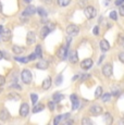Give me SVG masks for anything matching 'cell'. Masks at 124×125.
I'll return each instance as SVG.
<instances>
[{
  "instance_id": "cell-22",
  "label": "cell",
  "mask_w": 124,
  "mask_h": 125,
  "mask_svg": "<svg viewBox=\"0 0 124 125\" xmlns=\"http://www.w3.org/2000/svg\"><path fill=\"white\" fill-rule=\"evenodd\" d=\"M35 53H36L37 58H42V51H41V46L37 45L35 48Z\"/></svg>"
},
{
  "instance_id": "cell-25",
  "label": "cell",
  "mask_w": 124,
  "mask_h": 125,
  "mask_svg": "<svg viewBox=\"0 0 124 125\" xmlns=\"http://www.w3.org/2000/svg\"><path fill=\"white\" fill-rule=\"evenodd\" d=\"M101 94H102V88L99 86V87L96 88V91H95V97H96V98H100V97H101Z\"/></svg>"
},
{
  "instance_id": "cell-6",
  "label": "cell",
  "mask_w": 124,
  "mask_h": 125,
  "mask_svg": "<svg viewBox=\"0 0 124 125\" xmlns=\"http://www.w3.org/2000/svg\"><path fill=\"white\" fill-rule=\"evenodd\" d=\"M96 9L94 8V7H86L85 8V10H84V13H85V15H86V18L87 19H94L95 16H96Z\"/></svg>"
},
{
  "instance_id": "cell-43",
  "label": "cell",
  "mask_w": 124,
  "mask_h": 125,
  "mask_svg": "<svg viewBox=\"0 0 124 125\" xmlns=\"http://www.w3.org/2000/svg\"><path fill=\"white\" fill-rule=\"evenodd\" d=\"M36 58H37L36 53H32L30 57H28V59H30V60H35V59H36Z\"/></svg>"
},
{
  "instance_id": "cell-10",
  "label": "cell",
  "mask_w": 124,
  "mask_h": 125,
  "mask_svg": "<svg viewBox=\"0 0 124 125\" xmlns=\"http://www.w3.org/2000/svg\"><path fill=\"white\" fill-rule=\"evenodd\" d=\"M35 39H36V35H35L34 32H28L27 36H26V42L27 45H33L35 42Z\"/></svg>"
},
{
  "instance_id": "cell-4",
  "label": "cell",
  "mask_w": 124,
  "mask_h": 125,
  "mask_svg": "<svg viewBox=\"0 0 124 125\" xmlns=\"http://www.w3.org/2000/svg\"><path fill=\"white\" fill-rule=\"evenodd\" d=\"M78 32H80V27H78L77 25H75V24H71V25H69L68 27H66V33L70 36L77 35Z\"/></svg>"
},
{
  "instance_id": "cell-31",
  "label": "cell",
  "mask_w": 124,
  "mask_h": 125,
  "mask_svg": "<svg viewBox=\"0 0 124 125\" xmlns=\"http://www.w3.org/2000/svg\"><path fill=\"white\" fill-rule=\"evenodd\" d=\"M31 99H32V102L34 103V104H36V102L38 100V96L36 94H32V95H31Z\"/></svg>"
},
{
  "instance_id": "cell-39",
  "label": "cell",
  "mask_w": 124,
  "mask_h": 125,
  "mask_svg": "<svg viewBox=\"0 0 124 125\" xmlns=\"http://www.w3.org/2000/svg\"><path fill=\"white\" fill-rule=\"evenodd\" d=\"M119 59H120V61L124 64V52H121V53L119 54Z\"/></svg>"
},
{
  "instance_id": "cell-50",
  "label": "cell",
  "mask_w": 124,
  "mask_h": 125,
  "mask_svg": "<svg viewBox=\"0 0 124 125\" xmlns=\"http://www.w3.org/2000/svg\"><path fill=\"white\" fill-rule=\"evenodd\" d=\"M25 2H31V0H24Z\"/></svg>"
},
{
  "instance_id": "cell-20",
  "label": "cell",
  "mask_w": 124,
  "mask_h": 125,
  "mask_svg": "<svg viewBox=\"0 0 124 125\" xmlns=\"http://www.w3.org/2000/svg\"><path fill=\"white\" fill-rule=\"evenodd\" d=\"M63 97H64V96L62 95V94H60V93H56L53 96H52V99H53V101H54V102H59L61 99H63Z\"/></svg>"
},
{
  "instance_id": "cell-40",
  "label": "cell",
  "mask_w": 124,
  "mask_h": 125,
  "mask_svg": "<svg viewBox=\"0 0 124 125\" xmlns=\"http://www.w3.org/2000/svg\"><path fill=\"white\" fill-rule=\"evenodd\" d=\"M93 33H94L95 35H99V27H98V26H95V27H94V31H93Z\"/></svg>"
},
{
  "instance_id": "cell-23",
  "label": "cell",
  "mask_w": 124,
  "mask_h": 125,
  "mask_svg": "<svg viewBox=\"0 0 124 125\" xmlns=\"http://www.w3.org/2000/svg\"><path fill=\"white\" fill-rule=\"evenodd\" d=\"M101 99H102V101H103V102H109V101H110V99H111V94L106 93L104 95L101 96Z\"/></svg>"
},
{
  "instance_id": "cell-15",
  "label": "cell",
  "mask_w": 124,
  "mask_h": 125,
  "mask_svg": "<svg viewBox=\"0 0 124 125\" xmlns=\"http://www.w3.org/2000/svg\"><path fill=\"white\" fill-rule=\"evenodd\" d=\"M9 117H10V113L8 112L7 109H2L1 111H0V120H1V121H7Z\"/></svg>"
},
{
  "instance_id": "cell-32",
  "label": "cell",
  "mask_w": 124,
  "mask_h": 125,
  "mask_svg": "<svg viewBox=\"0 0 124 125\" xmlns=\"http://www.w3.org/2000/svg\"><path fill=\"white\" fill-rule=\"evenodd\" d=\"M104 116H106V122H108V123H111L112 122V116H111V114L110 113H106V115H104Z\"/></svg>"
},
{
  "instance_id": "cell-11",
  "label": "cell",
  "mask_w": 124,
  "mask_h": 125,
  "mask_svg": "<svg viewBox=\"0 0 124 125\" xmlns=\"http://www.w3.org/2000/svg\"><path fill=\"white\" fill-rule=\"evenodd\" d=\"M69 60H70L72 63H76L78 61V56H77V51L72 50V51L69 53Z\"/></svg>"
},
{
  "instance_id": "cell-47",
  "label": "cell",
  "mask_w": 124,
  "mask_h": 125,
  "mask_svg": "<svg viewBox=\"0 0 124 125\" xmlns=\"http://www.w3.org/2000/svg\"><path fill=\"white\" fill-rule=\"evenodd\" d=\"M46 3H51V0H44Z\"/></svg>"
},
{
  "instance_id": "cell-36",
  "label": "cell",
  "mask_w": 124,
  "mask_h": 125,
  "mask_svg": "<svg viewBox=\"0 0 124 125\" xmlns=\"http://www.w3.org/2000/svg\"><path fill=\"white\" fill-rule=\"evenodd\" d=\"M73 103V110H77L78 109V105H80V101H75V102H72Z\"/></svg>"
},
{
  "instance_id": "cell-7",
  "label": "cell",
  "mask_w": 124,
  "mask_h": 125,
  "mask_svg": "<svg viewBox=\"0 0 124 125\" xmlns=\"http://www.w3.org/2000/svg\"><path fill=\"white\" fill-rule=\"evenodd\" d=\"M11 31L9 30V28H3V31H2V33L0 34V37L2 38V40L3 42H8V40L11 39Z\"/></svg>"
},
{
  "instance_id": "cell-1",
  "label": "cell",
  "mask_w": 124,
  "mask_h": 125,
  "mask_svg": "<svg viewBox=\"0 0 124 125\" xmlns=\"http://www.w3.org/2000/svg\"><path fill=\"white\" fill-rule=\"evenodd\" d=\"M54 27H56V25H54L53 23H48L47 25H45L44 27L41 28V31H40V38L45 39V38L47 37V35L54 30Z\"/></svg>"
},
{
  "instance_id": "cell-49",
  "label": "cell",
  "mask_w": 124,
  "mask_h": 125,
  "mask_svg": "<svg viewBox=\"0 0 124 125\" xmlns=\"http://www.w3.org/2000/svg\"><path fill=\"white\" fill-rule=\"evenodd\" d=\"M1 59H2V52L0 51V60H1Z\"/></svg>"
},
{
  "instance_id": "cell-48",
  "label": "cell",
  "mask_w": 124,
  "mask_h": 125,
  "mask_svg": "<svg viewBox=\"0 0 124 125\" xmlns=\"http://www.w3.org/2000/svg\"><path fill=\"white\" fill-rule=\"evenodd\" d=\"M2 12V4H1V2H0V13Z\"/></svg>"
},
{
  "instance_id": "cell-33",
  "label": "cell",
  "mask_w": 124,
  "mask_h": 125,
  "mask_svg": "<svg viewBox=\"0 0 124 125\" xmlns=\"http://www.w3.org/2000/svg\"><path fill=\"white\" fill-rule=\"evenodd\" d=\"M54 107H56V104H54V101H49L48 102V108L50 110H54Z\"/></svg>"
},
{
  "instance_id": "cell-51",
  "label": "cell",
  "mask_w": 124,
  "mask_h": 125,
  "mask_svg": "<svg viewBox=\"0 0 124 125\" xmlns=\"http://www.w3.org/2000/svg\"><path fill=\"white\" fill-rule=\"evenodd\" d=\"M0 38H1V37H0Z\"/></svg>"
},
{
  "instance_id": "cell-19",
  "label": "cell",
  "mask_w": 124,
  "mask_h": 125,
  "mask_svg": "<svg viewBox=\"0 0 124 125\" xmlns=\"http://www.w3.org/2000/svg\"><path fill=\"white\" fill-rule=\"evenodd\" d=\"M12 50H13V52L15 54H21L23 51H24V49H23L21 46H18V45H14L12 47Z\"/></svg>"
},
{
  "instance_id": "cell-42",
  "label": "cell",
  "mask_w": 124,
  "mask_h": 125,
  "mask_svg": "<svg viewBox=\"0 0 124 125\" xmlns=\"http://www.w3.org/2000/svg\"><path fill=\"white\" fill-rule=\"evenodd\" d=\"M88 77H89V75H88V74H85V75L81 76V77H80V81H81V82H84V81L86 80V78H88Z\"/></svg>"
},
{
  "instance_id": "cell-5",
  "label": "cell",
  "mask_w": 124,
  "mask_h": 125,
  "mask_svg": "<svg viewBox=\"0 0 124 125\" xmlns=\"http://www.w3.org/2000/svg\"><path fill=\"white\" fill-rule=\"evenodd\" d=\"M113 73V68H112V64L111 63H107L102 66V74L107 77H110Z\"/></svg>"
},
{
  "instance_id": "cell-41",
  "label": "cell",
  "mask_w": 124,
  "mask_h": 125,
  "mask_svg": "<svg viewBox=\"0 0 124 125\" xmlns=\"http://www.w3.org/2000/svg\"><path fill=\"white\" fill-rule=\"evenodd\" d=\"M119 12H120L121 15L124 16V4H123V6H122V4L120 6V10H119Z\"/></svg>"
},
{
  "instance_id": "cell-26",
  "label": "cell",
  "mask_w": 124,
  "mask_h": 125,
  "mask_svg": "<svg viewBox=\"0 0 124 125\" xmlns=\"http://www.w3.org/2000/svg\"><path fill=\"white\" fill-rule=\"evenodd\" d=\"M82 124L83 125H92L93 122L90 119H88V117H84V119L82 120Z\"/></svg>"
},
{
  "instance_id": "cell-3",
  "label": "cell",
  "mask_w": 124,
  "mask_h": 125,
  "mask_svg": "<svg viewBox=\"0 0 124 125\" xmlns=\"http://www.w3.org/2000/svg\"><path fill=\"white\" fill-rule=\"evenodd\" d=\"M21 77H22V81L24 82L25 84H30L32 82V73H31L30 70H23L22 74H21Z\"/></svg>"
},
{
  "instance_id": "cell-30",
  "label": "cell",
  "mask_w": 124,
  "mask_h": 125,
  "mask_svg": "<svg viewBox=\"0 0 124 125\" xmlns=\"http://www.w3.org/2000/svg\"><path fill=\"white\" fill-rule=\"evenodd\" d=\"M62 81H63L62 74H59V75L57 76V78H56V85H60V84L62 83Z\"/></svg>"
},
{
  "instance_id": "cell-44",
  "label": "cell",
  "mask_w": 124,
  "mask_h": 125,
  "mask_svg": "<svg viewBox=\"0 0 124 125\" xmlns=\"http://www.w3.org/2000/svg\"><path fill=\"white\" fill-rule=\"evenodd\" d=\"M123 2H124V0H115V4H116V6H121Z\"/></svg>"
},
{
  "instance_id": "cell-12",
  "label": "cell",
  "mask_w": 124,
  "mask_h": 125,
  "mask_svg": "<svg viewBox=\"0 0 124 125\" xmlns=\"http://www.w3.org/2000/svg\"><path fill=\"white\" fill-rule=\"evenodd\" d=\"M102 112V108L100 107V105H98V104H95V105H92L90 107V113H93L94 115H98V114H100Z\"/></svg>"
},
{
  "instance_id": "cell-38",
  "label": "cell",
  "mask_w": 124,
  "mask_h": 125,
  "mask_svg": "<svg viewBox=\"0 0 124 125\" xmlns=\"http://www.w3.org/2000/svg\"><path fill=\"white\" fill-rule=\"evenodd\" d=\"M123 42H124V36H122V35H119L118 42H119L120 45H122V44H123Z\"/></svg>"
},
{
  "instance_id": "cell-34",
  "label": "cell",
  "mask_w": 124,
  "mask_h": 125,
  "mask_svg": "<svg viewBox=\"0 0 124 125\" xmlns=\"http://www.w3.org/2000/svg\"><path fill=\"white\" fill-rule=\"evenodd\" d=\"M71 101H72V102H75V101H78V100H77V96H76L75 95V94H73V95H71Z\"/></svg>"
},
{
  "instance_id": "cell-37",
  "label": "cell",
  "mask_w": 124,
  "mask_h": 125,
  "mask_svg": "<svg viewBox=\"0 0 124 125\" xmlns=\"http://www.w3.org/2000/svg\"><path fill=\"white\" fill-rule=\"evenodd\" d=\"M10 88H15V89H18V90H21V89H22V88H21V86L18 85V84H13V85H11Z\"/></svg>"
},
{
  "instance_id": "cell-18",
  "label": "cell",
  "mask_w": 124,
  "mask_h": 125,
  "mask_svg": "<svg viewBox=\"0 0 124 125\" xmlns=\"http://www.w3.org/2000/svg\"><path fill=\"white\" fill-rule=\"evenodd\" d=\"M69 115H70L69 113H66V114H64V115H57L56 119H54V121H53V124L54 125H58L59 123H60V121H61L62 119H66Z\"/></svg>"
},
{
  "instance_id": "cell-29",
  "label": "cell",
  "mask_w": 124,
  "mask_h": 125,
  "mask_svg": "<svg viewBox=\"0 0 124 125\" xmlns=\"http://www.w3.org/2000/svg\"><path fill=\"white\" fill-rule=\"evenodd\" d=\"M15 60L16 61H19V62H22V63H27V62L30 61L28 58H19V57H16Z\"/></svg>"
},
{
  "instance_id": "cell-28",
  "label": "cell",
  "mask_w": 124,
  "mask_h": 125,
  "mask_svg": "<svg viewBox=\"0 0 124 125\" xmlns=\"http://www.w3.org/2000/svg\"><path fill=\"white\" fill-rule=\"evenodd\" d=\"M36 11L38 12V14H39V15H41V16H46V15H47L46 10H44L42 8H37Z\"/></svg>"
},
{
  "instance_id": "cell-35",
  "label": "cell",
  "mask_w": 124,
  "mask_h": 125,
  "mask_svg": "<svg viewBox=\"0 0 124 125\" xmlns=\"http://www.w3.org/2000/svg\"><path fill=\"white\" fill-rule=\"evenodd\" d=\"M4 83H6V78H4V76L0 75V87H1V86H3Z\"/></svg>"
},
{
  "instance_id": "cell-16",
  "label": "cell",
  "mask_w": 124,
  "mask_h": 125,
  "mask_svg": "<svg viewBox=\"0 0 124 125\" xmlns=\"http://www.w3.org/2000/svg\"><path fill=\"white\" fill-rule=\"evenodd\" d=\"M100 48H101L102 51H108V50L110 49V44H109L106 39H102L101 42H100Z\"/></svg>"
},
{
  "instance_id": "cell-24",
  "label": "cell",
  "mask_w": 124,
  "mask_h": 125,
  "mask_svg": "<svg viewBox=\"0 0 124 125\" xmlns=\"http://www.w3.org/2000/svg\"><path fill=\"white\" fill-rule=\"evenodd\" d=\"M71 3V0H58V4L60 7H66Z\"/></svg>"
},
{
  "instance_id": "cell-21",
  "label": "cell",
  "mask_w": 124,
  "mask_h": 125,
  "mask_svg": "<svg viewBox=\"0 0 124 125\" xmlns=\"http://www.w3.org/2000/svg\"><path fill=\"white\" fill-rule=\"evenodd\" d=\"M44 108H45V105H44V104H41V103H38V104H35L34 109H33V112H34V113L40 112V111H42V110H44Z\"/></svg>"
},
{
  "instance_id": "cell-27",
  "label": "cell",
  "mask_w": 124,
  "mask_h": 125,
  "mask_svg": "<svg viewBox=\"0 0 124 125\" xmlns=\"http://www.w3.org/2000/svg\"><path fill=\"white\" fill-rule=\"evenodd\" d=\"M110 19L111 20H113V21H116L118 20V14H116V11H111L110 12Z\"/></svg>"
},
{
  "instance_id": "cell-17",
  "label": "cell",
  "mask_w": 124,
  "mask_h": 125,
  "mask_svg": "<svg viewBox=\"0 0 124 125\" xmlns=\"http://www.w3.org/2000/svg\"><path fill=\"white\" fill-rule=\"evenodd\" d=\"M50 86H51V77H47L42 82V88L44 89H49Z\"/></svg>"
},
{
  "instance_id": "cell-14",
  "label": "cell",
  "mask_w": 124,
  "mask_h": 125,
  "mask_svg": "<svg viewBox=\"0 0 124 125\" xmlns=\"http://www.w3.org/2000/svg\"><path fill=\"white\" fill-rule=\"evenodd\" d=\"M35 12H36V8H35L34 6H28L27 8L25 9L24 10V12H23V14H24V15H33V14L35 13Z\"/></svg>"
},
{
  "instance_id": "cell-13",
  "label": "cell",
  "mask_w": 124,
  "mask_h": 125,
  "mask_svg": "<svg viewBox=\"0 0 124 125\" xmlns=\"http://www.w3.org/2000/svg\"><path fill=\"white\" fill-rule=\"evenodd\" d=\"M48 66H49L48 61H46V60H40L36 64V68L39 70H46V69H48Z\"/></svg>"
},
{
  "instance_id": "cell-9",
  "label": "cell",
  "mask_w": 124,
  "mask_h": 125,
  "mask_svg": "<svg viewBox=\"0 0 124 125\" xmlns=\"http://www.w3.org/2000/svg\"><path fill=\"white\" fill-rule=\"evenodd\" d=\"M93 66V60L92 59H85L81 62V68L83 70H89Z\"/></svg>"
},
{
  "instance_id": "cell-46",
  "label": "cell",
  "mask_w": 124,
  "mask_h": 125,
  "mask_svg": "<svg viewBox=\"0 0 124 125\" xmlns=\"http://www.w3.org/2000/svg\"><path fill=\"white\" fill-rule=\"evenodd\" d=\"M109 1H110V0H104V4H107V6H108V4H109Z\"/></svg>"
},
{
  "instance_id": "cell-45",
  "label": "cell",
  "mask_w": 124,
  "mask_h": 125,
  "mask_svg": "<svg viewBox=\"0 0 124 125\" xmlns=\"http://www.w3.org/2000/svg\"><path fill=\"white\" fill-rule=\"evenodd\" d=\"M2 31H3V26H2V25H0V34H1V33H2Z\"/></svg>"
},
{
  "instance_id": "cell-2",
  "label": "cell",
  "mask_w": 124,
  "mask_h": 125,
  "mask_svg": "<svg viewBox=\"0 0 124 125\" xmlns=\"http://www.w3.org/2000/svg\"><path fill=\"white\" fill-rule=\"evenodd\" d=\"M68 46H69V45L62 46V47L59 48L58 52H57V56L59 57V59L65 60L66 58H68V56H69V48H68Z\"/></svg>"
},
{
  "instance_id": "cell-8",
  "label": "cell",
  "mask_w": 124,
  "mask_h": 125,
  "mask_svg": "<svg viewBox=\"0 0 124 125\" xmlns=\"http://www.w3.org/2000/svg\"><path fill=\"white\" fill-rule=\"evenodd\" d=\"M28 112H30V105H28L27 103H22V104H21V109H20L21 116H23V117L27 116Z\"/></svg>"
}]
</instances>
